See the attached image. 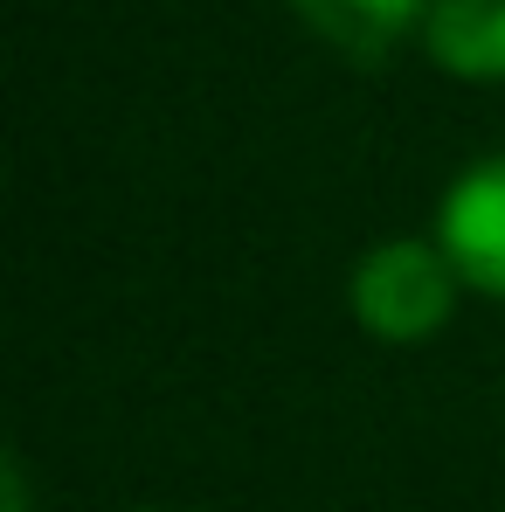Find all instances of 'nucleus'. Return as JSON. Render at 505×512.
I'll list each match as a JSON object with an SVG mask.
<instances>
[{"mask_svg": "<svg viewBox=\"0 0 505 512\" xmlns=\"http://www.w3.org/2000/svg\"><path fill=\"white\" fill-rule=\"evenodd\" d=\"M457 291L464 277L450 270V256L436 236H395V243H374V250L353 263V319L360 333L381 346H422L436 340L457 312Z\"/></svg>", "mask_w": 505, "mask_h": 512, "instance_id": "obj_1", "label": "nucleus"}, {"mask_svg": "<svg viewBox=\"0 0 505 512\" xmlns=\"http://www.w3.org/2000/svg\"><path fill=\"white\" fill-rule=\"evenodd\" d=\"M436 243L464 291L505 298V153H485L457 173L436 201Z\"/></svg>", "mask_w": 505, "mask_h": 512, "instance_id": "obj_2", "label": "nucleus"}, {"mask_svg": "<svg viewBox=\"0 0 505 512\" xmlns=\"http://www.w3.org/2000/svg\"><path fill=\"white\" fill-rule=\"evenodd\" d=\"M422 49L464 84H505V0H429Z\"/></svg>", "mask_w": 505, "mask_h": 512, "instance_id": "obj_3", "label": "nucleus"}, {"mask_svg": "<svg viewBox=\"0 0 505 512\" xmlns=\"http://www.w3.org/2000/svg\"><path fill=\"white\" fill-rule=\"evenodd\" d=\"M291 7L319 42H333L353 63H381L429 21V0H291Z\"/></svg>", "mask_w": 505, "mask_h": 512, "instance_id": "obj_4", "label": "nucleus"}, {"mask_svg": "<svg viewBox=\"0 0 505 512\" xmlns=\"http://www.w3.org/2000/svg\"><path fill=\"white\" fill-rule=\"evenodd\" d=\"M0 512H28V485H21V464L14 457L0 464Z\"/></svg>", "mask_w": 505, "mask_h": 512, "instance_id": "obj_5", "label": "nucleus"}]
</instances>
